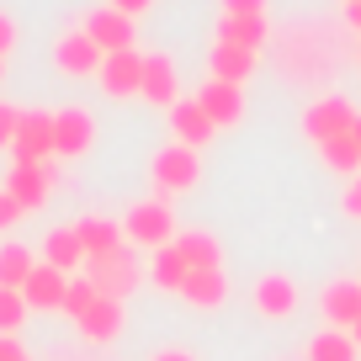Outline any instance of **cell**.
Wrapping results in <instances>:
<instances>
[{"instance_id": "1", "label": "cell", "mask_w": 361, "mask_h": 361, "mask_svg": "<svg viewBox=\"0 0 361 361\" xmlns=\"http://www.w3.org/2000/svg\"><path fill=\"white\" fill-rule=\"evenodd\" d=\"M149 180H154V197H159V202H176L180 192H192L197 180H202V149L165 144L154 159H149Z\"/></svg>"}, {"instance_id": "2", "label": "cell", "mask_w": 361, "mask_h": 361, "mask_svg": "<svg viewBox=\"0 0 361 361\" xmlns=\"http://www.w3.org/2000/svg\"><path fill=\"white\" fill-rule=\"evenodd\" d=\"M176 213H170V202H159V197H149V202H138V207H128V218H123V239L133 250H165V245H176Z\"/></svg>"}, {"instance_id": "3", "label": "cell", "mask_w": 361, "mask_h": 361, "mask_svg": "<svg viewBox=\"0 0 361 361\" xmlns=\"http://www.w3.org/2000/svg\"><path fill=\"white\" fill-rule=\"evenodd\" d=\"M85 276H90V287L102 298H117V303H123V298L144 282V266H138V250L123 245V250H112V255H90Z\"/></svg>"}, {"instance_id": "4", "label": "cell", "mask_w": 361, "mask_h": 361, "mask_svg": "<svg viewBox=\"0 0 361 361\" xmlns=\"http://www.w3.org/2000/svg\"><path fill=\"white\" fill-rule=\"evenodd\" d=\"M356 106L345 102V96H319L314 106L303 112V133L314 138V144H329V138H345L350 128H356Z\"/></svg>"}, {"instance_id": "5", "label": "cell", "mask_w": 361, "mask_h": 361, "mask_svg": "<svg viewBox=\"0 0 361 361\" xmlns=\"http://www.w3.org/2000/svg\"><path fill=\"white\" fill-rule=\"evenodd\" d=\"M48 159H54V112H22L11 165H48Z\"/></svg>"}, {"instance_id": "6", "label": "cell", "mask_w": 361, "mask_h": 361, "mask_svg": "<svg viewBox=\"0 0 361 361\" xmlns=\"http://www.w3.org/2000/svg\"><path fill=\"white\" fill-rule=\"evenodd\" d=\"M90 144H96V117L85 106H59L54 112V154L80 159V154H90Z\"/></svg>"}, {"instance_id": "7", "label": "cell", "mask_w": 361, "mask_h": 361, "mask_svg": "<svg viewBox=\"0 0 361 361\" xmlns=\"http://www.w3.org/2000/svg\"><path fill=\"white\" fill-rule=\"evenodd\" d=\"M102 48L85 37V27H75V32H64L54 43V69L59 75H69V80H85V75H102Z\"/></svg>"}, {"instance_id": "8", "label": "cell", "mask_w": 361, "mask_h": 361, "mask_svg": "<svg viewBox=\"0 0 361 361\" xmlns=\"http://www.w3.org/2000/svg\"><path fill=\"white\" fill-rule=\"evenodd\" d=\"M102 90L112 96V102H123V96H138V85H144V54L138 48H123V54H106L102 59Z\"/></svg>"}, {"instance_id": "9", "label": "cell", "mask_w": 361, "mask_h": 361, "mask_svg": "<svg viewBox=\"0 0 361 361\" xmlns=\"http://www.w3.org/2000/svg\"><path fill=\"white\" fill-rule=\"evenodd\" d=\"M298 303H303V293H298V282L282 276V271H266L255 282V314L260 319H293Z\"/></svg>"}, {"instance_id": "10", "label": "cell", "mask_w": 361, "mask_h": 361, "mask_svg": "<svg viewBox=\"0 0 361 361\" xmlns=\"http://www.w3.org/2000/svg\"><path fill=\"white\" fill-rule=\"evenodd\" d=\"M197 106L213 117V128H234V123H245V85L207 80V85L197 90Z\"/></svg>"}, {"instance_id": "11", "label": "cell", "mask_w": 361, "mask_h": 361, "mask_svg": "<svg viewBox=\"0 0 361 361\" xmlns=\"http://www.w3.org/2000/svg\"><path fill=\"white\" fill-rule=\"evenodd\" d=\"M64 287H69L64 271H54L48 260H37L32 276L22 282V298H27V308H32V314H59V308H64Z\"/></svg>"}, {"instance_id": "12", "label": "cell", "mask_w": 361, "mask_h": 361, "mask_svg": "<svg viewBox=\"0 0 361 361\" xmlns=\"http://www.w3.org/2000/svg\"><path fill=\"white\" fill-rule=\"evenodd\" d=\"M85 37L102 54H123V48H133V16L112 11V6H102V11H90L85 16Z\"/></svg>"}, {"instance_id": "13", "label": "cell", "mask_w": 361, "mask_h": 361, "mask_svg": "<svg viewBox=\"0 0 361 361\" xmlns=\"http://www.w3.org/2000/svg\"><path fill=\"white\" fill-rule=\"evenodd\" d=\"M6 192L16 197V207H22V213H37V207L48 202V192H54V170H48V165H11Z\"/></svg>"}, {"instance_id": "14", "label": "cell", "mask_w": 361, "mask_h": 361, "mask_svg": "<svg viewBox=\"0 0 361 361\" xmlns=\"http://www.w3.org/2000/svg\"><path fill=\"white\" fill-rule=\"evenodd\" d=\"M138 96L154 102V106H165V112L180 102V80H176V59L170 54H149L144 59V85H138Z\"/></svg>"}, {"instance_id": "15", "label": "cell", "mask_w": 361, "mask_h": 361, "mask_svg": "<svg viewBox=\"0 0 361 361\" xmlns=\"http://www.w3.org/2000/svg\"><path fill=\"white\" fill-rule=\"evenodd\" d=\"M319 308H324V324L329 329H350L361 319V282H350V276L329 282L324 293H319Z\"/></svg>"}, {"instance_id": "16", "label": "cell", "mask_w": 361, "mask_h": 361, "mask_svg": "<svg viewBox=\"0 0 361 361\" xmlns=\"http://www.w3.org/2000/svg\"><path fill=\"white\" fill-rule=\"evenodd\" d=\"M170 128H176V144H186V149H207V144H213V133H218L213 117L197 106V96L170 106Z\"/></svg>"}, {"instance_id": "17", "label": "cell", "mask_w": 361, "mask_h": 361, "mask_svg": "<svg viewBox=\"0 0 361 361\" xmlns=\"http://www.w3.org/2000/svg\"><path fill=\"white\" fill-rule=\"evenodd\" d=\"M80 340H90V345H112L117 335H123V303L117 298H96L90 303V314L80 319Z\"/></svg>"}, {"instance_id": "18", "label": "cell", "mask_w": 361, "mask_h": 361, "mask_svg": "<svg viewBox=\"0 0 361 361\" xmlns=\"http://www.w3.org/2000/svg\"><path fill=\"white\" fill-rule=\"evenodd\" d=\"M43 260L54 271H64V276H80L85 271V245H80L75 224L69 228H54V234H43Z\"/></svg>"}, {"instance_id": "19", "label": "cell", "mask_w": 361, "mask_h": 361, "mask_svg": "<svg viewBox=\"0 0 361 361\" xmlns=\"http://www.w3.org/2000/svg\"><path fill=\"white\" fill-rule=\"evenodd\" d=\"M180 298H186V303H192V308H202V314H213V308H224V298H228L224 266L192 271V276H186V287H180Z\"/></svg>"}, {"instance_id": "20", "label": "cell", "mask_w": 361, "mask_h": 361, "mask_svg": "<svg viewBox=\"0 0 361 361\" xmlns=\"http://www.w3.org/2000/svg\"><path fill=\"white\" fill-rule=\"evenodd\" d=\"M144 276L159 287V293H176V298H180V287H186L192 266H186V255H180L176 245H165V250H154V255H149V271H144Z\"/></svg>"}, {"instance_id": "21", "label": "cell", "mask_w": 361, "mask_h": 361, "mask_svg": "<svg viewBox=\"0 0 361 361\" xmlns=\"http://www.w3.org/2000/svg\"><path fill=\"white\" fill-rule=\"evenodd\" d=\"M75 234H80V245H85V260H90V255H112V250L128 245L123 228H117L112 218H80Z\"/></svg>"}, {"instance_id": "22", "label": "cell", "mask_w": 361, "mask_h": 361, "mask_svg": "<svg viewBox=\"0 0 361 361\" xmlns=\"http://www.w3.org/2000/svg\"><path fill=\"white\" fill-rule=\"evenodd\" d=\"M218 43L260 54V43H266V16H224V22H218Z\"/></svg>"}, {"instance_id": "23", "label": "cell", "mask_w": 361, "mask_h": 361, "mask_svg": "<svg viewBox=\"0 0 361 361\" xmlns=\"http://www.w3.org/2000/svg\"><path fill=\"white\" fill-rule=\"evenodd\" d=\"M255 75V54L250 48H228V43H213V80H228V85H245Z\"/></svg>"}, {"instance_id": "24", "label": "cell", "mask_w": 361, "mask_h": 361, "mask_svg": "<svg viewBox=\"0 0 361 361\" xmlns=\"http://www.w3.org/2000/svg\"><path fill=\"white\" fill-rule=\"evenodd\" d=\"M176 250L186 255V266H192V271L224 266V250H218V239L207 234V228H192V234H176Z\"/></svg>"}, {"instance_id": "25", "label": "cell", "mask_w": 361, "mask_h": 361, "mask_svg": "<svg viewBox=\"0 0 361 361\" xmlns=\"http://www.w3.org/2000/svg\"><path fill=\"white\" fill-rule=\"evenodd\" d=\"M32 250L27 245H16V239H6V245H0V287H16V293H22V282L27 276H32Z\"/></svg>"}, {"instance_id": "26", "label": "cell", "mask_w": 361, "mask_h": 361, "mask_svg": "<svg viewBox=\"0 0 361 361\" xmlns=\"http://www.w3.org/2000/svg\"><path fill=\"white\" fill-rule=\"evenodd\" d=\"M308 361H356V340L345 329H319L308 340Z\"/></svg>"}, {"instance_id": "27", "label": "cell", "mask_w": 361, "mask_h": 361, "mask_svg": "<svg viewBox=\"0 0 361 361\" xmlns=\"http://www.w3.org/2000/svg\"><path fill=\"white\" fill-rule=\"evenodd\" d=\"M319 154H324V165L329 170H340V176H361V149H356V138H329V144H319Z\"/></svg>"}, {"instance_id": "28", "label": "cell", "mask_w": 361, "mask_h": 361, "mask_svg": "<svg viewBox=\"0 0 361 361\" xmlns=\"http://www.w3.org/2000/svg\"><path fill=\"white\" fill-rule=\"evenodd\" d=\"M96 298H102V293H96V287H90V276L80 271V276H69V287H64V308H59V314H69V319L80 324V319L90 314V303H96Z\"/></svg>"}, {"instance_id": "29", "label": "cell", "mask_w": 361, "mask_h": 361, "mask_svg": "<svg viewBox=\"0 0 361 361\" xmlns=\"http://www.w3.org/2000/svg\"><path fill=\"white\" fill-rule=\"evenodd\" d=\"M27 298L16 293V287H0V335H22V324H27Z\"/></svg>"}, {"instance_id": "30", "label": "cell", "mask_w": 361, "mask_h": 361, "mask_svg": "<svg viewBox=\"0 0 361 361\" xmlns=\"http://www.w3.org/2000/svg\"><path fill=\"white\" fill-rule=\"evenodd\" d=\"M16 128H22V106L0 102V149H11V144H16Z\"/></svg>"}, {"instance_id": "31", "label": "cell", "mask_w": 361, "mask_h": 361, "mask_svg": "<svg viewBox=\"0 0 361 361\" xmlns=\"http://www.w3.org/2000/svg\"><path fill=\"white\" fill-rule=\"evenodd\" d=\"M16 224H22V207H16V197L0 186V234H11Z\"/></svg>"}, {"instance_id": "32", "label": "cell", "mask_w": 361, "mask_h": 361, "mask_svg": "<svg viewBox=\"0 0 361 361\" xmlns=\"http://www.w3.org/2000/svg\"><path fill=\"white\" fill-rule=\"evenodd\" d=\"M340 213H345V218H356V224H361V176H350V180H345V197H340Z\"/></svg>"}, {"instance_id": "33", "label": "cell", "mask_w": 361, "mask_h": 361, "mask_svg": "<svg viewBox=\"0 0 361 361\" xmlns=\"http://www.w3.org/2000/svg\"><path fill=\"white\" fill-rule=\"evenodd\" d=\"M224 16H266V0H224Z\"/></svg>"}, {"instance_id": "34", "label": "cell", "mask_w": 361, "mask_h": 361, "mask_svg": "<svg viewBox=\"0 0 361 361\" xmlns=\"http://www.w3.org/2000/svg\"><path fill=\"white\" fill-rule=\"evenodd\" d=\"M0 361H32V356L22 350V340H16V335H0Z\"/></svg>"}, {"instance_id": "35", "label": "cell", "mask_w": 361, "mask_h": 361, "mask_svg": "<svg viewBox=\"0 0 361 361\" xmlns=\"http://www.w3.org/2000/svg\"><path fill=\"white\" fill-rule=\"evenodd\" d=\"M11 48H16V22H11L6 11H0V59L11 54Z\"/></svg>"}, {"instance_id": "36", "label": "cell", "mask_w": 361, "mask_h": 361, "mask_svg": "<svg viewBox=\"0 0 361 361\" xmlns=\"http://www.w3.org/2000/svg\"><path fill=\"white\" fill-rule=\"evenodd\" d=\"M149 361H197V356H192L186 345H159V350H154Z\"/></svg>"}, {"instance_id": "37", "label": "cell", "mask_w": 361, "mask_h": 361, "mask_svg": "<svg viewBox=\"0 0 361 361\" xmlns=\"http://www.w3.org/2000/svg\"><path fill=\"white\" fill-rule=\"evenodd\" d=\"M112 11H123V16H138V11H149V0H112Z\"/></svg>"}, {"instance_id": "38", "label": "cell", "mask_w": 361, "mask_h": 361, "mask_svg": "<svg viewBox=\"0 0 361 361\" xmlns=\"http://www.w3.org/2000/svg\"><path fill=\"white\" fill-rule=\"evenodd\" d=\"M345 22H350V27L361 32V0H350V6H345Z\"/></svg>"}, {"instance_id": "39", "label": "cell", "mask_w": 361, "mask_h": 361, "mask_svg": "<svg viewBox=\"0 0 361 361\" xmlns=\"http://www.w3.org/2000/svg\"><path fill=\"white\" fill-rule=\"evenodd\" d=\"M345 335H350V340H356V350H361V319H356V324H350V329H345Z\"/></svg>"}, {"instance_id": "40", "label": "cell", "mask_w": 361, "mask_h": 361, "mask_svg": "<svg viewBox=\"0 0 361 361\" xmlns=\"http://www.w3.org/2000/svg\"><path fill=\"white\" fill-rule=\"evenodd\" d=\"M350 138H356V149H361V117H356V128H350Z\"/></svg>"}, {"instance_id": "41", "label": "cell", "mask_w": 361, "mask_h": 361, "mask_svg": "<svg viewBox=\"0 0 361 361\" xmlns=\"http://www.w3.org/2000/svg\"><path fill=\"white\" fill-rule=\"evenodd\" d=\"M0 64H6V59H0ZM0 75H6V69H0Z\"/></svg>"}, {"instance_id": "42", "label": "cell", "mask_w": 361, "mask_h": 361, "mask_svg": "<svg viewBox=\"0 0 361 361\" xmlns=\"http://www.w3.org/2000/svg\"><path fill=\"white\" fill-rule=\"evenodd\" d=\"M345 6H350V0H345Z\"/></svg>"}]
</instances>
